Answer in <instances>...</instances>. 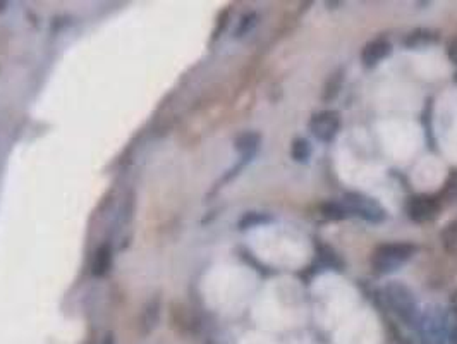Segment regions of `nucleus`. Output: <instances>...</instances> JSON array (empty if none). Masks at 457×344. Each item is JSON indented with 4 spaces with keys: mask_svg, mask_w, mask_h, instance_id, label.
I'll return each instance as SVG.
<instances>
[{
    "mask_svg": "<svg viewBox=\"0 0 457 344\" xmlns=\"http://www.w3.org/2000/svg\"><path fill=\"white\" fill-rule=\"evenodd\" d=\"M270 217L269 216H263V213H255V212H249L246 213L244 217L241 219V222H239V226H241V229H246V227H255L258 226V224L262 222H266Z\"/></svg>",
    "mask_w": 457,
    "mask_h": 344,
    "instance_id": "11",
    "label": "nucleus"
},
{
    "mask_svg": "<svg viewBox=\"0 0 457 344\" xmlns=\"http://www.w3.org/2000/svg\"><path fill=\"white\" fill-rule=\"evenodd\" d=\"M322 213L327 219L340 220L346 217L347 212L342 207V203H325V205H322Z\"/></svg>",
    "mask_w": 457,
    "mask_h": 344,
    "instance_id": "10",
    "label": "nucleus"
},
{
    "mask_svg": "<svg viewBox=\"0 0 457 344\" xmlns=\"http://www.w3.org/2000/svg\"><path fill=\"white\" fill-rule=\"evenodd\" d=\"M451 344H457V325H456V329L452 331V334H451Z\"/></svg>",
    "mask_w": 457,
    "mask_h": 344,
    "instance_id": "16",
    "label": "nucleus"
},
{
    "mask_svg": "<svg viewBox=\"0 0 457 344\" xmlns=\"http://www.w3.org/2000/svg\"><path fill=\"white\" fill-rule=\"evenodd\" d=\"M110 263H112V251L108 245H101L100 248L97 250V255H95L93 260V274L97 277L105 276V274L110 270Z\"/></svg>",
    "mask_w": 457,
    "mask_h": 344,
    "instance_id": "7",
    "label": "nucleus"
},
{
    "mask_svg": "<svg viewBox=\"0 0 457 344\" xmlns=\"http://www.w3.org/2000/svg\"><path fill=\"white\" fill-rule=\"evenodd\" d=\"M385 296L389 301L390 308L400 321L411 322L416 317V301H414L413 293L406 286L399 283H392L385 287Z\"/></svg>",
    "mask_w": 457,
    "mask_h": 344,
    "instance_id": "2",
    "label": "nucleus"
},
{
    "mask_svg": "<svg viewBox=\"0 0 457 344\" xmlns=\"http://www.w3.org/2000/svg\"><path fill=\"white\" fill-rule=\"evenodd\" d=\"M291 157H293L296 162H306V160L311 157V146H309V143L303 138L294 140L293 146H291Z\"/></svg>",
    "mask_w": 457,
    "mask_h": 344,
    "instance_id": "9",
    "label": "nucleus"
},
{
    "mask_svg": "<svg viewBox=\"0 0 457 344\" xmlns=\"http://www.w3.org/2000/svg\"><path fill=\"white\" fill-rule=\"evenodd\" d=\"M390 54V44L383 38H377V40H371L370 44L364 45L363 52H361V61L367 68H373L378 62L383 61L387 55Z\"/></svg>",
    "mask_w": 457,
    "mask_h": 344,
    "instance_id": "6",
    "label": "nucleus"
},
{
    "mask_svg": "<svg viewBox=\"0 0 457 344\" xmlns=\"http://www.w3.org/2000/svg\"><path fill=\"white\" fill-rule=\"evenodd\" d=\"M101 344H117V341H115L114 334H107L104 338V341H101Z\"/></svg>",
    "mask_w": 457,
    "mask_h": 344,
    "instance_id": "15",
    "label": "nucleus"
},
{
    "mask_svg": "<svg viewBox=\"0 0 457 344\" xmlns=\"http://www.w3.org/2000/svg\"><path fill=\"white\" fill-rule=\"evenodd\" d=\"M442 243L445 245V248H447V250H449V247H451V243L457 245V222L449 224L447 229L442 233Z\"/></svg>",
    "mask_w": 457,
    "mask_h": 344,
    "instance_id": "13",
    "label": "nucleus"
},
{
    "mask_svg": "<svg viewBox=\"0 0 457 344\" xmlns=\"http://www.w3.org/2000/svg\"><path fill=\"white\" fill-rule=\"evenodd\" d=\"M438 205L430 196H414L407 205V213L414 222H428L437 216Z\"/></svg>",
    "mask_w": 457,
    "mask_h": 344,
    "instance_id": "5",
    "label": "nucleus"
},
{
    "mask_svg": "<svg viewBox=\"0 0 457 344\" xmlns=\"http://www.w3.org/2000/svg\"><path fill=\"white\" fill-rule=\"evenodd\" d=\"M309 129L322 142H332L340 129V115L336 111L318 112L309 121Z\"/></svg>",
    "mask_w": 457,
    "mask_h": 344,
    "instance_id": "4",
    "label": "nucleus"
},
{
    "mask_svg": "<svg viewBox=\"0 0 457 344\" xmlns=\"http://www.w3.org/2000/svg\"><path fill=\"white\" fill-rule=\"evenodd\" d=\"M447 54H449V59H451V61L457 66V37L452 38L451 44H449Z\"/></svg>",
    "mask_w": 457,
    "mask_h": 344,
    "instance_id": "14",
    "label": "nucleus"
},
{
    "mask_svg": "<svg viewBox=\"0 0 457 344\" xmlns=\"http://www.w3.org/2000/svg\"><path fill=\"white\" fill-rule=\"evenodd\" d=\"M342 207L347 213H354V216L361 217L367 222L378 224L385 219V212L373 198L361 195V193H347L344 195Z\"/></svg>",
    "mask_w": 457,
    "mask_h": 344,
    "instance_id": "3",
    "label": "nucleus"
},
{
    "mask_svg": "<svg viewBox=\"0 0 457 344\" xmlns=\"http://www.w3.org/2000/svg\"><path fill=\"white\" fill-rule=\"evenodd\" d=\"M258 145H260V135H256V133H246V135H242L241 138L237 140L235 149L239 150L242 159L248 160L249 157L255 155V152L258 150Z\"/></svg>",
    "mask_w": 457,
    "mask_h": 344,
    "instance_id": "8",
    "label": "nucleus"
},
{
    "mask_svg": "<svg viewBox=\"0 0 457 344\" xmlns=\"http://www.w3.org/2000/svg\"><path fill=\"white\" fill-rule=\"evenodd\" d=\"M340 83H342V76H340V73L332 75V78L329 79V85L325 86V95H323V98H325V100H332V98L339 93Z\"/></svg>",
    "mask_w": 457,
    "mask_h": 344,
    "instance_id": "12",
    "label": "nucleus"
},
{
    "mask_svg": "<svg viewBox=\"0 0 457 344\" xmlns=\"http://www.w3.org/2000/svg\"><path fill=\"white\" fill-rule=\"evenodd\" d=\"M416 251L414 245L411 243H385L380 245L377 250L373 251L371 257V267L375 272L378 274H389L399 269L402 263L413 257Z\"/></svg>",
    "mask_w": 457,
    "mask_h": 344,
    "instance_id": "1",
    "label": "nucleus"
}]
</instances>
